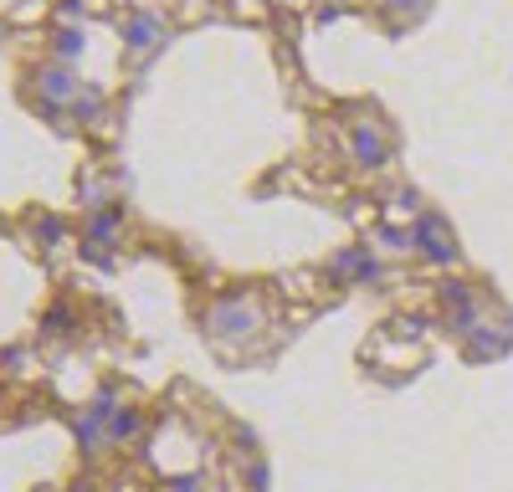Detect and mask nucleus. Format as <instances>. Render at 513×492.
Returning <instances> with one entry per match:
<instances>
[{"instance_id": "4", "label": "nucleus", "mask_w": 513, "mask_h": 492, "mask_svg": "<svg viewBox=\"0 0 513 492\" xmlns=\"http://www.w3.org/2000/svg\"><path fill=\"white\" fill-rule=\"evenodd\" d=\"M154 37H160V26H154L149 16H134V26H128V46H139V52H144Z\"/></svg>"}, {"instance_id": "5", "label": "nucleus", "mask_w": 513, "mask_h": 492, "mask_svg": "<svg viewBox=\"0 0 513 492\" xmlns=\"http://www.w3.org/2000/svg\"><path fill=\"white\" fill-rule=\"evenodd\" d=\"M41 87H46V98H67V93H72V78H67V72H46Z\"/></svg>"}, {"instance_id": "1", "label": "nucleus", "mask_w": 513, "mask_h": 492, "mask_svg": "<svg viewBox=\"0 0 513 492\" xmlns=\"http://www.w3.org/2000/svg\"><path fill=\"white\" fill-rule=\"evenodd\" d=\"M416 242L426 246L431 262H451V257H457V246H451L447 236H442V221H436V216H426V221L416 226Z\"/></svg>"}, {"instance_id": "2", "label": "nucleus", "mask_w": 513, "mask_h": 492, "mask_svg": "<svg viewBox=\"0 0 513 492\" xmlns=\"http://www.w3.org/2000/svg\"><path fill=\"white\" fill-rule=\"evenodd\" d=\"M205 324L216 328V333H236V328H252V324H257V313H252V308H242V303H221L211 318H205Z\"/></svg>"}, {"instance_id": "3", "label": "nucleus", "mask_w": 513, "mask_h": 492, "mask_svg": "<svg viewBox=\"0 0 513 492\" xmlns=\"http://www.w3.org/2000/svg\"><path fill=\"white\" fill-rule=\"evenodd\" d=\"M354 154H360L365 164H380V160H385V144L375 139L369 128H360V134H354Z\"/></svg>"}, {"instance_id": "6", "label": "nucleus", "mask_w": 513, "mask_h": 492, "mask_svg": "<svg viewBox=\"0 0 513 492\" xmlns=\"http://www.w3.org/2000/svg\"><path fill=\"white\" fill-rule=\"evenodd\" d=\"M134 430H139V415H134V410H119V415H113V436H134Z\"/></svg>"}, {"instance_id": "7", "label": "nucleus", "mask_w": 513, "mask_h": 492, "mask_svg": "<svg viewBox=\"0 0 513 492\" xmlns=\"http://www.w3.org/2000/svg\"><path fill=\"white\" fill-rule=\"evenodd\" d=\"M78 46H82V37H78V31H62V41H57V52H62V57H72Z\"/></svg>"}]
</instances>
